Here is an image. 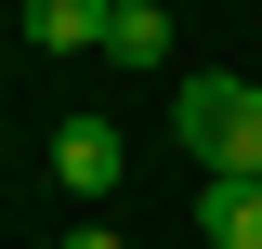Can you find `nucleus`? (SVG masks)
<instances>
[{"label": "nucleus", "mask_w": 262, "mask_h": 249, "mask_svg": "<svg viewBox=\"0 0 262 249\" xmlns=\"http://www.w3.org/2000/svg\"><path fill=\"white\" fill-rule=\"evenodd\" d=\"M170 131H184V157L210 184H262V79H184Z\"/></svg>", "instance_id": "f257e3e1"}, {"label": "nucleus", "mask_w": 262, "mask_h": 249, "mask_svg": "<svg viewBox=\"0 0 262 249\" xmlns=\"http://www.w3.org/2000/svg\"><path fill=\"white\" fill-rule=\"evenodd\" d=\"M118 171H131L118 118H66V131H53V184H66V197H118Z\"/></svg>", "instance_id": "f03ea898"}, {"label": "nucleus", "mask_w": 262, "mask_h": 249, "mask_svg": "<svg viewBox=\"0 0 262 249\" xmlns=\"http://www.w3.org/2000/svg\"><path fill=\"white\" fill-rule=\"evenodd\" d=\"M196 249H262V184H196Z\"/></svg>", "instance_id": "7ed1b4c3"}, {"label": "nucleus", "mask_w": 262, "mask_h": 249, "mask_svg": "<svg viewBox=\"0 0 262 249\" xmlns=\"http://www.w3.org/2000/svg\"><path fill=\"white\" fill-rule=\"evenodd\" d=\"M105 13L118 0H27V39L39 53H105Z\"/></svg>", "instance_id": "20e7f679"}, {"label": "nucleus", "mask_w": 262, "mask_h": 249, "mask_svg": "<svg viewBox=\"0 0 262 249\" xmlns=\"http://www.w3.org/2000/svg\"><path fill=\"white\" fill-rule=\"evenodd\" d=\"M105 66H170V0H118L105 13Z\"/></svg>", "instance_id": "39448f33"}, {"label": "nucleus", "mask_w": 262, "mask_h": 249, "mask_svg": "<svg viewBox=\"0 0 262 249\" xmlns=\"http://www.w3.org/2000/svg\"><path fill=\"white\" fill-rule=\"evenodd\" d=\"M53 249H118V223H66V236H53Z\"/></svg>", "instance_id": "423d86ee"}]
</instances>
